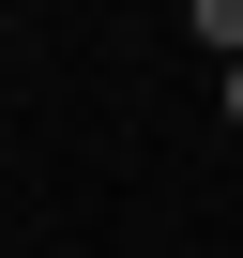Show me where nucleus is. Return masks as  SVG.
<instances>
[{
    "label": "nucleus",
    "mask_w": 243,
    "mask_h": 258,
    "mask_svg": "<svg viewBox=\"0 0 243 258\" xmlns=\"http://www.w3.org/2000/svg\"><path fill=\"white\" fill-rule=\"evenodd\" d=\"M228 121H243V61H228Z\"/></svg>",
    "instance_id": "1"
}]
</instances>
